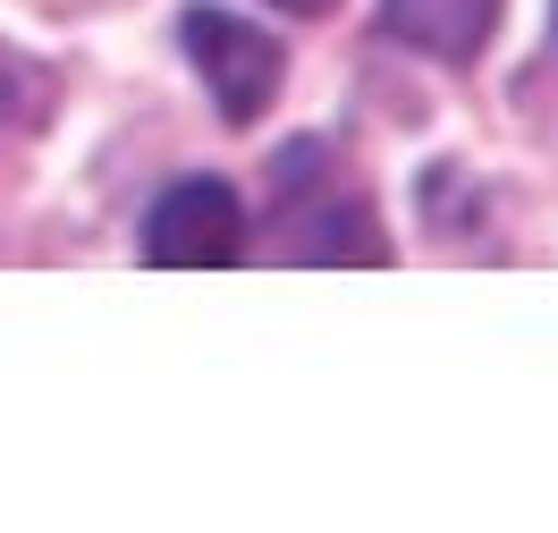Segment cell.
Segmentation results:
<instances>
[{
	"mask_svg": "<svg viewBox=\"0 0 558 533\" xmlns=\"http://www.w3.org/2000/svg\"><path fill=\"white\" fill-rule=\"evenodd\" d=\"M26 94H35V76L17 69V51H0V128H9L17 110H26Z\"/></svg>",
	"mask_w": 558,
	"mask_h": 533,
	"instance_id": "cell-4",
	"label": "cell"
},
{
	"mask_svg": "<svg viewBox=\"0 0 558 533\" xmlns=\"http://www.w3.org/2000/svg\"><path fill=\"white\" fill-rule=\"evenodd\" d=\"M186 51H195V69H204L211 102L229 128H254L279 94V43L263 26H245L229 9H186Z\"/></svg>",
	"mask_w": 558,
	"mask_h": 533,
	"instance_id": "cell-2",
	"label": "cell"
},
{
	"mask_svg": "<svg viewBox=\"0 0 558 533\" xmlns=\"http://www.w3.org/2000/svg\"><path fill=\"white\" fill-rule=\"evenodd\" d=\"M238 254H245V204L220 178H178L144 213V263H161V271H204V263H238Z\"/></svg>",
	"mask_w": 558,
	"mask_h": 533,
	"instance_id": "cell-1",
	"label": "cell"
},
{
	"mask_svg": "<svg viewBox=\"0 0 558 533\" xmlns=\"http://www.w3.org/2000/svg\"><path fill=\"white\" fill-rule=\"evenodd\" d=\"M389 35L432 51V60H474L490 35V17H499V0H381Z\"/></svg>",
	"mask_w": 558,
	"mask_h": 533,
	"instance_id": "cell-3",
	"label": "cell"
},
{
	"mask_svg": "<svg viewBox=\"0 0 558 533\" xmlns=\"http://www.w3.org/2000/svg\"><path fill=\"white\" fill-rule=\"evenodd\" d=\"M550 17H558V0H550Z\"/></svg>",
	"mask_w": 558,
	"mask_h": 533,
	"instance_id": "cell-6",
	"label": "cell"
},
{
	"mask_svg": "<svg viewBox=\"0 0 558 533\" xmlns=\"http://www.w3.org/2000/svg\"><path fill=\"white\" fill-rule=\"evenodd\" d=\"M279 9H296V17H314V9H330V0H279Z\"/></svg>",
	"mask_w": 558,
	"mask_h": 533,
	"instance_id": "cell-5",
	"label": "cell"
}]
</instances>
